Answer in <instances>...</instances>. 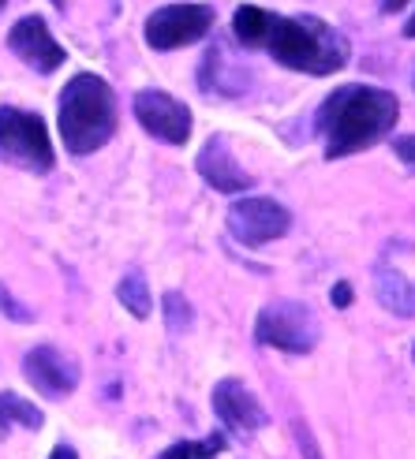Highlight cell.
<instances>
[{"instance_id": "obj_1", "label": "cell", "mask_w": 415, "mask_h": 459, "mask_svg": "<svg viewBox=\"0 0 415 459\" xmlns=\"http://www.w3.org/2000/svg\"><path fill=\"white\" fill-rule=\"evenodd\" d=\"M401 105L378 86H340L318 108V134L326 139V157H349L371 150L393 131Z\"/></svg>"}, {"instance_id": "obj_2", "label": "cell", "mask_w": 415, "mask_h": 459, "mask_svg": "<svg viewBox=\"0 0 415 459\" xmlns=\"http://www.w3.org/2000/svg\"><path fill=\"white\" fill-rule=\"evenodd\" d=\"M262 49L277 64L307 75H333L349 64V41L314 15H273Z\"/></svg>"}, {"instance_id": "obj_3", "label": "cell", "mask_w": 415, "mask_h": 459, "mask_svg": "<svg viewBox=\"0 0 415 459\" xmlns=\"http://www.w3.org/2000/svg\"><path fill=\"white\" fill-rule=\"evenodd\" d=\"M117 134V94L98 75H75L60 90V139L72 153H94Z\"/></svg>"}, {"instance_id": "obj_4", "label": "cell", "mask_w": 415, "mask_h": 459, "mask_svg": "<svg viewBox=\"0 0 415 459\" xmlns=\"http://www.w3.org/2000/svg\"><path fill=\"white\" fill-rule=\"evenodd\" d=\"M0 160L27 172H49L53 169V143L45 120L38 112L22 108H0Z\"/></svg>"}, {"instance_id": "obj_5", "label": "cell", "mask_w": 415, "mask_h": 459, "mask_svg": "<svg viewBox=\"0 0 415 459\" xmlns=\"http://www.w3.org/2000/svg\"><path fill=\"white\" fill-rule=\"evenodd\" d=\"M255 336L266 348L288 351V355H307V351H314L322 329H318V317L311 307L292 303V299H277L259 314Z\"/></svg>"}, {"instance_id": "obj_6", "label": "cell", "mask_w": 415, "mask_h": 459, "mask_svg": "<svg viewBox=\"0 0 415 459\" xmlns=\"http://www.w3.org/2000/svg\"><path fill=\"white\" fill-rule=\"evenodd\" d=\"M214 27V8L206 4H169L157 8L146 19V45L157 53H172L183 49V45H195L199 38H206Z\"/></svg>"}, {"instance_id": "obj_7", "label": "cell", "mask_w": 415, "mask_h": 459, "mask_svg": "<svg viewBox=\"0 0 415 459\" xmlns=\"http://www.w3.org/2000/svg\"><path fill=\"white\" fill-rule=\"evenodd\" d=\"M228 228L243 247H262L269 239H281L292 228V213L277 198L255 195V198H236L228 210Z\"/></svg>"}, {"instance_id": "obj_8", "label": "cell", "mask_w": 415, "mask_h": 459, "mask_svg": "<svg viewBox=\"0 0 415 459\" xmlns=\"http://www.w3.org/2000/svg\"><path fill=\"white\" fill-rule=\"evenodd\" d=\"M135 120L143 124L157 143L169 146H183L191 134V108L176 101L165 90H138L135 94Z\"/></svg>"}, {"instance_id": "obj_9", "label": "cell", "mask_w": 415, "mask_h": 459, "mask_svg": "<svg viewBox=\"0 0 415 459\" xmlns=\"http://www.w3.org/2000/svg\"><path fill=\"white\" fill-rule=\"evenodd\" d=\"M22 374H27V381L49 400L72 396L75 385H79L75 359H67L60 348H53V343H41V348L27 351V359H22Z\"/></svg>"}, {"instance_id": "obj_10", "label": "cell", "mask_w": 415, "mask_h": 459, "mask_svg": "<svg viewBox=\"0 0 415 459\" xmlns=\"http://www.w3.org/2000/svg\"><path fill=\"white\" fill-rule=\"evenodd\" d=\"M8 49L22 60V64H31L34 72L41 75H53L57 67L64 64V49H60V41L49 34V27H45V19L41 15H22L12 34H8Z\"/></svg>"}, {"instance_id": "obj_11", "label": "cell", "mask_w": 415, "mask_h": 459, "mask_svg": "<svg viewBox=\"0 0 415 459\" xmlns=\"http://www.w3.org/2000/svg\"><path fill=\"white\" fill-rule=\"evenodd\" d=\"M214 411H217V419L236 433H255L266 426L262 403L251 396L243 388V381H236V377H225L214 385Z\"/></svg>"}, {"instance_id": "obj_12", "label": "cell", "mask_w": 415, "mask_h": 459, "mask_svg": "<svg viewBox=\"0 0 415 459\" xmlns=\"http://www.w3.org/2000/svg\"><path fill=\"white\" fill-rule=\"evenodd\" d=\"M195 169H199V176L210 183L214 191H221V195H243V191L251 187V176L240 169V160L233 157V150H228V143L221 139V134L202 146Z\"/></svg>"}, {"instance_id": "obj_13", "label": "cell", "mask_w": 415, "mask_h": 459, "mask_svg": "<svg viewBox=\"0 0 415 459\" xmlns=\"http://www.w3.org/2000/svg\"><path fill=\"white\" fill-rule=\"evenodd\" d=\"M375 295L385 310H393L397 317H411L415 314V284H408L397 269H378L375 273Z\"/></svg>"}, {"instance_id": "obj_14", "label": "cell", "mask_w": 415, "mask_h": 459, "mask_svg": "<svg viewBox=\"0 0 415 459\" xmlns=\"http://www.w3.org/2000/svg\"><path fill=\"white\" fill-rule=\"evenodd\" d=\"M269 19H273V12L259 8V4H240L233 15V34L240 38V45H247V49H262Z\"/></svg>"}, {"instance_id": "obj_15", "label": "cell", "mask_w": 415, "mask_h": 459, "mask_svg": "<svg viewBox=\"0 0 415 459\" xmlns=\"http://www.w3.org/2000/svg\"><path fill=\"white\" fill-rule=\"evenodd\" d=\"M12 426H27V429H38L41 426V411L22 400L15 393H0V429H12Z\"/></svg>"}, {"instance_id": "obj_16", "label": "cell", "mask_w": 415, "mask_h": 459, "mask_svg": "<svg viewBox=\"0 0 415 459\" xmlns=\"http://www.w3.org/2000/svg\"><path fill=\"white\" fill-rule=\"evenodd\" d=\"M117 299L135 314V317H146L150 314V288H146V277L138 269H128L120 277V288H117Z\"/></svg>"}, {"instance_id": "obj_17", "label": "cell", "mask_w": 415, "mask_h": 459, "mask_svg": "<svg viewBox=\"0 0 415 459\" xmlns=\"http://www.w3.org/2000/svg\"><path fill=\"white\" fill-rule=\"evenodd\" d=\"M191 317H195L191 303L183 299L180 291H169V295H165V325H169L172 333H188V329H191Z\"/></svg>"}, {"instance_id": "obj_18", "label": "cell", "mask_w": 415, "mask_h": 459, "mask_svg": "<svg viewBox=\"0 0 415 459\" xmlns=\"http://www.w3.org/2000/svg\"><path fill=\"white\" fill-rule=\"evenodd\" d=\"M0 310H4L12 321H19V325H22V321H34V314L22 307L15 295H12V288H4V284H0Z\"/></svg>"}, {"instance_id": "obj_19", "label": "cell", "mask_w": 415, "mask_h": 459, "mask_svg": "<svg viewBox=\"0 0 415 459\" xmlns=\"http://www.w3.org/2000/svg\"><path fill=\"white\" fill-rule=\"evenodd\" d=\"M292 429H296V441H299V452H304V459H322V452H318V445L311 437V429L304 422H292Z\"/></svg>"}, {"instance_id": "obj_20", "label": "cell", "mask_w": 415, "mask_h": 459, "mask_svg": "<svg viewBox=\"0 0 415 459\" xmlns=\"http://www.w3.org/2000/svg\"><path fill=\"white\" fill-rule=\"evenodd\" d=\"M393 153L415 172V134H404V139H397V143H393Z\"/></svg>"}, {"instance_id": "obj_21", "label": "cell", "mask_w": 415, "mask_h": 459, "mask_svg": "<svg viewBox=\"0 0 415 459\" xmlns=\"http://www.w3.org/2000/svg\"><path fill=\"white\" fill-rule=\"evenodd\" d=\"M161 459H195V445L180 441V445H172V448H165V452H161Z\"/></svg>"}, {"instance_id": "obj_22", "label": "cell", "mask_w": 415, "mask_h": 459, "mask_svg": "<svg viewBox=\"0 0 415 459\" xmlns=\"http://www.w3.org/2000/svg\"><path fill=\"white\" fill-rule=\"evenodd\" d=\"M330 299H333V307H349V303H352V284L340 281V284L330 291Z\"/></svg>"}, {"instance_id": "obj_23", "label": "cell", "mask_w": 415, "mask_h": 459, "mask_svg": "<svg viewBox=\"0 0 415 459\" xmlns=\"http://www.w3.org/2000/svg\"><path fill=\"white\" fill-rule=\"evenodd\" d=\"M49 459H79V455H75V448H72V445H57Z\"/></svg>"}, {"instance_id": "obj_24", "label": "cell", "mask_w": 415, "mask_h": 459, "mask_svg": "<svg viewBox=\"0 0 415 459\" xmlns=\"http://www.w3.org/2000/svg\"><path fill=\"white\" fill-rule=\"evenodd\" d=\"M408 0H382V12H401Z\"/></svg>"}, {"instance_id": "obj_25", "label": "cell", "mask_w": 415, "mask_h": 459, "mask_svg": "<svg viewBox=\"0 0 415 459\" xmlns=\"http://www.w3.org/2000/svg\"><path fill=\"white\" fill-rule=\"evenodd\" d=\"M404 34H408V38H415V15L404 22Z\"/></svg>"}, {"instance_id": "obj_26", "label": "cell", "mask_w": 415, "mask_h": 459, "mask_svg": "<svg viewBox=\"0 0 415 459\" xmlns=\"http://www.w3.org/2000/svg\"><path fill=\"white\" fill-rule=\"evenodd\" d=\"M53 4H57V8H64V4H67V0H53Z\"/></svg>"}, {"instance_id": "obj_27", "label": "cell", "mask_w": 415, "mask_h": 459, "mask_svg": "<svg viewBox=\"0 0 415 459\" xmlns=\"http://www.w3.org/2000/svg\"><path fill=\"white\" fill-rule=\"evenodd\" d=\"M4 4H8V0H0V12H4Z\"/></svg>"}]
</instances>
